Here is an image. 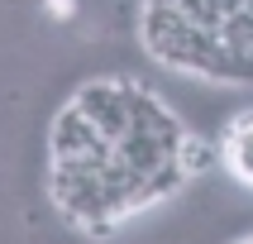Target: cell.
<instances>
[{"instance_id": "1", "label": "cell", "mask_w": 253, "mask_h": 244, "mask_svg": "<svg viewBox=\"0 0 253 244\" xmlns=\"http://www.w3.org/2000/svg\"><path fill=\"white\" fill-rule=\"evenodd\" d=\"M48 153L53 163H77V168H105L115 158V144L100 139V129L82 115L77 100H67L62 110L53 115V129H48Z\"/></svg>"}, {"instance_id": "2", "label": "cell", "mask_w": 253, "mask_h": 244, "mask_svg": "<svg viewBox=\"0 0 253 244\" xmlns=\"http://www.w3.org/2000/svg\"><path fill=\"white\" fill-rule=\"evenodd\" d=\"M72 100H77L82 115L100 129V139H110L115 148H120L125 134L134 129V120H129V86H125V77H120V82H86Z\"/></svg>"}, {"instance_id": "3", "label": "cell", "mask_w": 253, "mask_h": 244, "mask_svg": "<svg viewBox=\"0 0 253 244\" xmlns=\"http://www.w3.org/2000/svg\"><path fill=\"white\" fill-rule=\"evenodd\" d=\"M220 163L244 187H253V110H239L220 134Z\"/></svg>"}, {"instance_id": "4", "label": "cell", "mask_w": 253, "mask_h": 244, "mask_svg": "<svg viewBox=\"0 0 253 244\" xmlns=\"http://www.w3.org/2000/svg\"><path fill=\"white\" fill-rule=\"evenodd\" d=\"M177 163H182V172H186V177H201V172H211L215 163H220V144L201 139L196 129H186L182 148H177Z\"/></svg>"}, {"instance_id": "5", "label": "cell", "mask_w": 253, "mask_h": 244, "mask_svg": "<svg viewBox=\"0 0 253 244\" xmlns=\"http://www.w3.org/2000/svg\"><path fill=\"white\" fill-rule=\"evenodd\" d=\"M43 10L53 14V19H72L77 14V0H43Z\"/></svg>"}, {"instance_id": "6", "label": "cell", "mask_w": 253, "mask_h": 244, "mask_svg": "<svg viewBox=\"0 0 253 244\" xmlns=\"http://www.w3.org/2000/svg\"><path fill=\"white\" fill-rule=\"evenodd\" d=\"M234 244H253V240H234Z\"/></svg>"}]
</instances>
